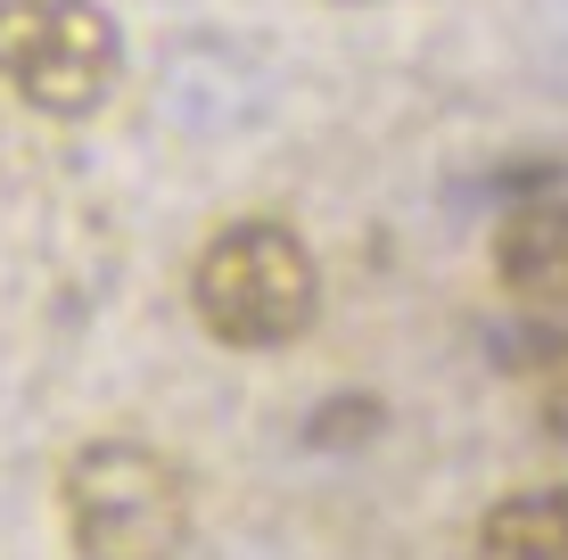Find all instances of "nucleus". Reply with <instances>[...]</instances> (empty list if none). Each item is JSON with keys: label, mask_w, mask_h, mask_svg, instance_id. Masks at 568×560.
<instances>
[{"label": "nucleus", "mask_w": 568, "mask_h": 560, "mask_svg": "<svg viewBox=\"0 0 568 560\" xmlns=\"http://www.w3.org/2000/svg\"><path fill=\"white\" fill-rule=\"evenodd\" d=\"M190 314L206 322L214 346H240V355L297 346L313 330V314H322V264L272 215L223 223L190 264Z\"/></svg>", "instance_id": "nucleus-1"}, {"label": "nucleus", "mask_w": 568, "mask_h": 560, "mask_svg": "<svg viewBox=\"0 0 568 560\" xmlns=\"http://www.w3.org/2000/svg\"><path fill=\"white\" fill-rule=\"evenodd\" d=\"M74 560H182L190 544V478L141 437H91L58 478Z\"/></svg>", "instance_id": "nucleus-2"}, {"label": "nucleus", "mask_w": 568, "mask_h": 560, "mask_svg": "<svg viewBox=\"0 0 568 560\" xmlns=\"http://www.w3.org/2000/svg\"><path fill=\"white\" fill-rule=\"evenodd\" d=\"M124 74V33L100 0H0V83L42 115H83L108 108Z\"/></svg>", "instance_id": "nucleus-3"}, {"label": "nucleus", "mask_w": 568, "mask_h": 560, "mask_svg": "<svg viewBox=\"0 0 568 560\" xmlns=\"http://www.w3.org/2000/svg\"><path fill=\"white\" fill-rule=\"evenodd\" d=\"M495 281L519 305H568V198H527L495 231Z\"/></svg>", "instance_id": "nucleus-4"}, {"label": "nucleus", "mask_w": 568, "mask_h": 560, "mask_svg": "<svg viewBox=\"0 0 568 560\" xmlns=\"http://www.w3.org/2000/svg\"><path fill=\"white\" fill-rule=\"evenodd\" d=\"M469 560H568V487L503 495V503L478 519Z\"/></svg>", "instance_id": "nucleus-5"}, {"label": "nucleus", "mask_w": 568, "mask_h": 560, "mask_svg": "<svg viewBox=\"0 0 568 560\" xmlns=\"http://www.w3.org/2000/svg\"><path fill=\"white\" fill-rule=\"evenodd\" d=\"M371 429H379V404H329V413L322 420H313V446H363V437Z\"/></svg>", "instance_id": "nucleus-6"}, {"label": "nucleus", "mask_w": 568, "mask_h": 560, "mask_svg": "<svg viewBox=\"0 0 568 560\" xmlns=\"http://www.w3.org/2000/svg\"><path fill=\"white\" fill-rule=\"evenodd\" d=\"M544 429L568 437V346H560V363L544 371Z\"/></svg>", "instance_id": "nucleus-7"}, {"label": "nucleus", "mask_w": 568, "mask_h": 560, "mask_svg": "<svg viewBox=\"0 0 568 560\" xmlns=\"http://www.w3.org/2000/svg\"><path fill=\"white\" fill-rule=\"evenodd\" d=\"M338 9H371V0H338Z\"/></svg>", "instance_id": "nucleus-8"}]
</instances>
